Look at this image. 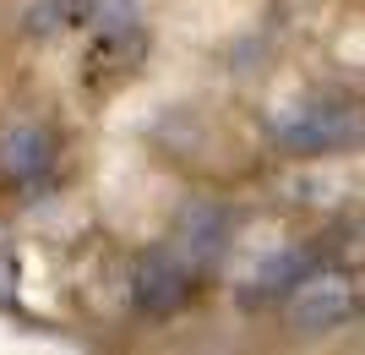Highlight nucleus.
Segmentation results:
<instances>
[{"label":"nucleus","instance_id":"obj_4","mask_svg":"<svg viewBox=\"0 0 365 355\" xmlns=\"http://www.w3.org/2000/svg\"><path fill=\"white\" fill-rule=\"evenodd\" d=\"M289 311L294 323L322 334V328H338L354 311V284L344 274H300L289 290Z\"/></svg>","mask_w":365,"mask_h":355},{"label":"nucleus","instance_id":"obj_8","mask_svg":"<svg viewBox=\"0 0 365 355\" xmlns=\"http://www.w3.org/2000/svg\"><path fill=\"white\" fill-rule=\"evenodd\" d=\"M300 274H311L305 251H278V257H267L257 274L245 279V301H267V295L294 290V279H300Z\"/></svg>","mask_w":365,"mask_h":355},{"label":"nucleus","instance_id":"obj_1","mask_svg":"<svg viewBox=\"0 0 365 355\" xmlns=\"http://www.w3.org/2000/svg\"><path fill=\"white\" fill-rule=\"evenodd\" d=\"M148 55V33H142L137 0H93L88 6V82L104 88V82L131 77Z\"/></svg>","mask_w":365,"mask_h":355},{"label":"nucleus","instance_id":"obj_5","mask_svg":"<svg viewBox=\"0 0 365 355\" xmlns=\"http://www.w3.org/2000/svg\"><path fill=\"white\" fill-rule=\"evenodd\" d=\"M185 295H191V274H185V263L175 257L169 246L148 251L137 263V279H131V301H137L148 317H169V311L185 306Z\"/></svg>","mask_w":365,"mask_h":355},{"label":"nucleus","instance_id":"obj_7","mask_svg":"<svg viewBox=\"0 0 365 355\" xmlns=\"http://www.w3.org/2000/svg\"><path fill=\"white\" fill-rule=\"evenodd\" d=\"M88 6L93 0H33L22 28H28V39H61V33L88 22Z\"/></svg>","mask_w":365,"mask_h":355},{"label":"nucleus","instance_id":"obj_6","mask_svg":"<svg viewBox=\"0 0 365 355\" xmlns=\"http://www.w3.org/2000/svg\"><path fill=\"white\" fill-rule=\"evenodd\" d=\"M49 164H55V137L44 126H16L0 137V181L33 186L49 175Z\"/></svg>","mask_w":365,"mask_h":355},{"label":"nucleus","instance_id":"obj_3","mask_svg":"<svg viewBox=\"0 0 365 355\" xmlns=\"http://www.w3.org/2000/svg\"><path fill=\"white\" fill-rule=\"evenodd\" d=\"M224 246H229V214L218 202H191L180 214V224H175V241H169V251L185 263L191 279L207 274V268L224 257Z\"/></svg>","mask_w":365,"mask_h":355},{"label":"nucleus","instance_id":"obj_2","mask_svg":"<svg viewBox=\"0 0 365 355\" xmlns=\"http://www.w3.org/2000/svg\"><path fill=\"white\" fill-rule=\"evenodd\" d=\"M354 137H360V121L344 104H305L278 115V142L294 154H327V148H344Z\"/></svg>","mask_w":365,"mask_h":355},{"label":"nucleus","instance_id":"obj_9","mask_svg":"<svg viewBox=\"0 0 365 355\" xmlns=\"http://www.w3.org/2000/svg\"><path fill=\"white\" fill-rule=\"evenodd\" d=\"M16 301V257L11 246H0V306H11Z\"/></svg>","mask_w":365,"mask_h":355}]
</instances>
